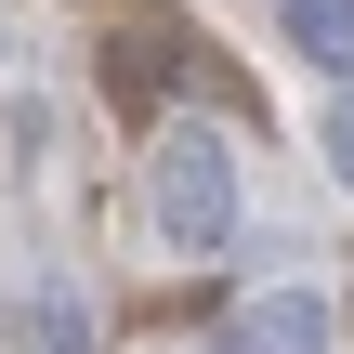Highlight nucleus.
I'll return each mask as SVG.
<instances>
[{
	"mask_svg": "<svg viewBox=\"0 0 354 354\" xmlns=\"http://www.w3.org/2000/svg\"><path fill=\"white\" fill-rule=\"evenodd\" d=\"M158 236L197 263L236 236V145L223 131H158Z\"/></svg>",
	"mask_w": 354,
	"mask_h": 354,
	"instance_id": "1",
	"label": "nucleus"
},
{
	"mask_svg": "<svg viewBox=\"0 0 354 354\" xmlns=\"http://www.w3.org/2000/svg\"><path fill=\"white\" fill-rule=\"evenodd\" d=\"M210 354H328V302H315V289H263Z\"/></svg>",
	"mask_w": 354,
	"mask_h": 354,
	"instance_id": "2",
	"label": "nucleus"
},
{
	"mask_svg": "<svg viewBox=\"0 0 354 354\" xmlns=\"http://www.w3.org/2000/svg\"><path fill=\"white\" fill-rule=\"evenodd\" d=\"M276 26H289V53H302V66L354 79V0H276Z\"/></svg>",
	"mask_w": 354,
	"mask_h": 354,
	"instance_id": "3",
	"label": "nucleus"
},
{
	"mask_svg": "<svg viewBox=\"0 0 354 354\" xmlns=\"http://www.w3.org/2000/svg\"><path fill=\"white\" fill-rule=\"evenodd\" d=\"M26 342L39 354H92V315H79L66 289H39V302H26Z\"/></svg>",
	"mask_w": 354,
	"mask_h": 354,
	"instance_id": "4",
	"label": "nucleus"
},
{
	"mask_svg": "<svg viewBox=\"0 0 354 354\" xmlns=\"http://www.w3.org/2000/svg\"><path fill=\"white\" fill-rule=\"evenodd\" d=\"M328 171L354 184V79H342V105H328Z\"/></svg>",
	"mask_w": 354,
	"mask_h": 354,
	"instance_id": "5",
	"label": "nucleus"
}]
</instances>
